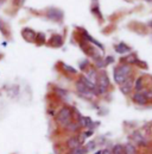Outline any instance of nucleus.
<instances>
[{
  "mask_svg": "<svg viewBox=\"0 0 152 154\" xmlns=\"http://www.w3.org/2000/svg\"><path fill=\"white\" fill-rule=\"evenodd\" d=\"M114 80L116 84L121 85L125 80H127L131 75V67L128 65H121L119 67H116L113 72Z\"/></svg>",
  "mask_w": 152,
  "mask_h": 154,
  "instance_id": "obj_1",
  "label": "nucleus"
},
{
  "mask_svg": "<svg viewBox=\"0 0 152 154\" xmlns=\"http://www.w3.org/2000/svg\"><path fill=\"white\" fill-rule=\"evenodd\" d=\"M58 124H61L62 127L67 128L72 122H73V114H72V110L68 108V106H63L56 117Z\"/></svg>",
  "mask_w": 152,
  "mask_h": 154,
  "instance_id": "obj_2",
  "label": "nucleus"
},
{
  "mask_svg": "<svg viewBox=\"0 0 152 154\" xmlns=\"http://www.w3.org/2000/svg\"><path fill=\"white\" fill-rule=\"evenodd\" d=\"M110 86V80L106 74H101L96 81V93L98 94H105L107 88Z\"/></svg>",
  "mask_w": 152,
  "mask_h": 154,
  "instance_id": "obj_3",
  "label": "nucleus"
},
{
  "mask_svg": "<svg viewBox=\"0 0 152 154\" xmlns=\"http://www.w3.org/2000/svg\"><path fill=\"white\" fill-rule=\"evenodd\" d=\"M82 145H83V140H82L80 136H72V137L68 139V141H67V147H68L70 151L82 147Z\"/></svg>",
  "mask_w": 152,
  "mask_h": 154,
  "instance_id": "obj_4",
  "label": "nucleus"
},
{
  "mask_svg": "<svg viewBox=\"0 0 152 154\" xmlns=\"http://www.w3.org/2000/svg\"><path fill=\"white\" fill-rule=\"evenodd\" d=\"M76 88H77V91H78L80 94H82V96H84V97H88V98H92V97L95 94V92H93L92 90H89L88 87H86L80 80L76 82Z\"/></svg>",
  "mask_w": 152,
  "mask_h": 154,
  "instance_id": "obj_5",
  "label": "nucleus"
},
{
  "mask_svg": "<svg viewBox=\"0 0 152 154\" xmlns=\"http://www.w3.org/2000/svg\"><path fill=\"white\" fill-rule=\"evenodd\" d=\"M131 139L133 140V142H136L137 145H139V146H148V140L143 136V134L142 133H139V131H134V133H132L131 134Z\"/></svg>",
  "mask_w": 152,
  "mask_h": 154,
  "instance_id": "obj_6",
  "label": "nucleus"
},
{
  "mask_svg": "<svg viewBox=\"0 0 152 154\" xmlns=\"http://www.w3.org/2000/svg\"><path fill=\"white\" fill-rule=\"evenodd\" d=\"M132 99H133L134 103H137V104H139V105H145V104L149 102V99L146 98V96H145L143 92H136V93L133 94Z\"/></svg>",
  "mask_w": 152,
  "mask_h": 154,
  "instance_id": "obj_7",
  "label": "nucleus"
},
{
  "mask_svg": "<svg viewBox=\"0 0 152 154\" xmlns=\"http://www.w3.org/2000/svg\"><path fill=\"white\" fill-rule=\"evenodd\" d=\"M132 88H133V81H132L131 78H128L127 80H125L121 84V86H120V90H121V92L124 94H128L132 91Z\"/></svg>",
  "mask_w": 152,
  "mask_h": 154,
  "instance_id": "obj_8",
  "label": "nucleus"
},
{
  "mask_svg": "<svg viewBox=\"0 0 152 154\" xmlns=\"http://www.w3.org/2000/svg\"><path fill=\"white\" fill-rule=\"evenodd\" d=\"M124 154H137V148L132 142H127L124 146Z\"/></svg>",
  "mask_w": 152,
  "mask_h": 154,
  "instance_id": "obj_9",
  "label": "nucleus"
},
{
  "mask_svg": "<svg viewBox=\"0 0 152 154\" xmlns=\"http://www.w3.org/2000/svg\"><path fill=\"white\" fill-rule=\"evenodd\" d=\"M115 49H116V51L118 53H120V54H124V53H128L131 49L126 45V44H124V43H120V44H118L116 47H115Z\"/></svg>",
  "mask_w": 152,
  "mask_h": 154,
  "instance_id": "obj_10",
  "label": "nucleus"
},
{
  "mask_svg": "<svg viewBox=\"0 0 152 154\" xmlns=\"http://www.w3.org/2000/svg\"><path fill=\"white\" fill-rule=\"evenodd\" d=\"M88 153V151H87V148L86 147H80V148H76V149H72L70 152L68 154H87Z\"/></svg>",
  "mask_w": 152,
  "mask_h": 154,
  "instance_id": "obj_11",
  "label": "nucleus"
},
{
  "mask_svg": "<svg viewBox=\"0 0 152 154\" xmlns=\"http://www.w3.org/2000/svg\"><path fill=\"white\" fill-rule=\"evenodd\" d=\"M134 88H136V91H137V92L143 91V78H138V79L136 80Z\"/></svg>",
  "mask_w": 152,
  "mask_h": 154,
  "instance_id": "obj_12",
  "label": "nucleus"
},
{
  "mask_svg": "<svg viewBox=\"0 0 152 154\" xmlns=\"http://www.w3.org/2000/svg\"><path fill=\"white\" fill-rule=\"evenodd\" d=\"M124 153V146L122 145H115L112 149V154H121Z\"/></svg>",
  "mask_w": 152,
  "mask_h": 154,
  "instance_id": "obj_13",
  "label": "nucleus"
},
{
  "mask_svg": "<svg viewBox=\"0 0 152 154\" xmlns=\"http://www.w3.org/2000/svg\"><path fill=\"white\" fill-rule=\"evenodd\" d=\"M67 129H68V130H72V131H76V130L80 129V124H78L77 122H76V123L75 122H72V123L67 127Z\"/></svg>",
  "mask_w": 152,
  "mask_h": 154,
  "instance_id": "obj_14",
  "label": "nucleus"
},
{
  "mask_svg": "<svg viewBox=\"0 0 152 154\" xmlns=\"http://www.w3.org/2000/svg\"><path fill=\"white\" fill-rule=\"evenodd\" d=\"M86 148H87V151H94V149L96 148V143H95V141H90V142H88L87 146H86Z\"/></svg>",
  "mask_w": 152,
  "mask_h": 154,
  "instance_id": "obj_15",
  "label": "nucleus"
},
{
  "mask_svg": "<svg viewBox=\"0 0 152 154\" xmlns=\"http://www.w3.org/2000/svg\"><path fill=\"white\" fill-rule=\"evenodd\" d=\"M92 135H93V130H87V131L83 133V135H82L81 139L83 140V139H87V137H89V136H92Z\"/></svg>",
  "mask_w": 152,
  "mask_h": 154,
  "instance_id": "obj_16",
  "label": "nucleus"
},
{
  "mask_svg": "<svg viewBox=\"0 0 152 154\" xmlns=\"http://www.w3.org/2000/svg\"><path fill=\"white\" fill-rule=\"evenodd\" d=\"M64 68H66V71H68V72H70V73H76V69H74V68H73V67H70V66L64 65Z\"/></svg>",
  "mask_w": 152,
  "mask_h": 154,
  "instance_id": "obj_17",
  "label": "nucleus"
},
{
  "mask_svg": "<svg viewBox=\"0 0 152 154\" xmlns=\"http://www.w3.org/2000/svg\"><path fill=\"white\" fill-rule=\"evenodd\" d=\"M100 154H112V151H111V149H107V148H105V149L100 151Z\"/></svg>",
  "mask_w": 152,
  "mask_h": 154,
  "instance_id": "obj_18",
  "label": "nucleus"
},
{
  "mask_svg": "<svg viewBox=\"0 0 152 154\" xmlns=\"http://www.w3.org/2000/svg\"><path fill=\"white\" fill-rule=\"evenodd\" d=\"M148 1H150V0H148Z\"/></svg>",
  "mask_w": 152,
  "mask_h": 154,
  "instance_id": "obj_19",
  "label": "nucleus"
},
{
  "mask_svg": "<svg viewBox=\"0 0 152 154\" xmlns=\"http://www.w3.org/2000/svg\"><path fill=\"white\" fill-rule=\"evenodd\" d=\"M121 154H124V153H121Z\"/></svg>",
  "mask_w": 152,
  "mask_h": 154,
  "instance_id": "obj_20",
  "label": "nucleus"
}]
</instances>
